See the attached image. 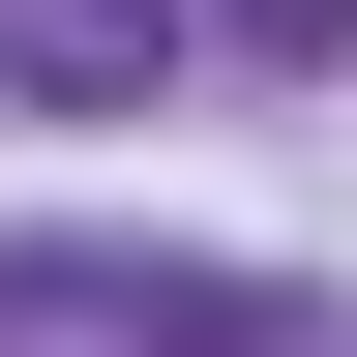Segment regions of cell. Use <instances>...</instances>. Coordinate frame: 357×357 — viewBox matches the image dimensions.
Returning a JSON list of instances; mask_svg holds the SVG:
<instances>
[{"mask_svg":"<svg viewBox=\"0 0 357 357\" xmlns=\"http://www.w3.org/2000/svg\"><path fill=\"white\" fill-rule=\"evenodd\" d=\"M149 60H178V0H0V89H60V119H119Z\"/></svg>","mask_w":357,"mask_h":357,"instance_id":"cell-1","label":"cell"},{"mask_svg":"<svg viewBox=\"0 0 357 357\" xmlns=\"http://www.w3.org/2000/svg\"><path fill=\"white\" fill-rule=\"evenodd\" d=\"M238 30H268V60H357V0H238Z\"/></svg>","mask_w":357,"mask_h":357,"instance_id":"cell-2","label":"cell"}]
</instances>
